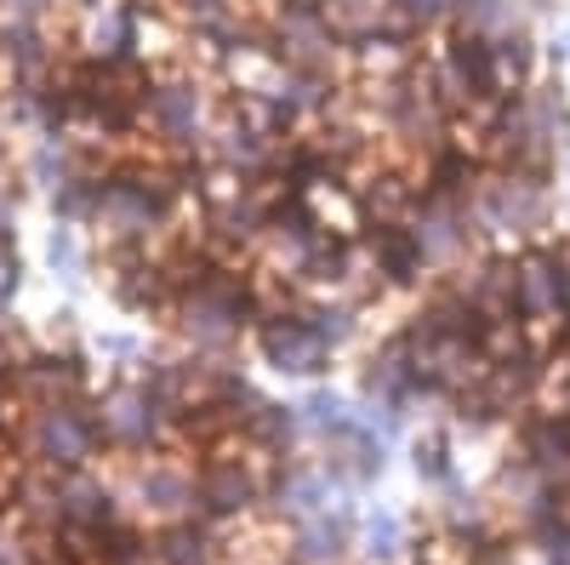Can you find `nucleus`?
<instances>
[{
	"mask_svg": "<svg viewBox=\"0 0 570 565\" xmlns=\"http://www.w3.org/2000/svg\"><path fill=\"white\" fill-rule=\"evenodd\" d=\"M473 223H480L485 234H513V241H531V234L548 228V195H542V183L531 172H497L485 183H473Z\"/></svg>",
	"mask_w": 570,
	"mask_h": 565,
	"instance_id": "nucleus-1",
	"label": "nucleus"
},
{
	"mask_svg": "<svg viewBox=\"0 0 570 565\" xmlns=\"http://www.w3.org/2000/svg\"><path fill=\"white\" fill-rule=\"evenodd\" d=\"M274 52L292 64V69H308V75H325L331 64H337V23L325 18V0H285L279 18H274Z\"/></svg>",
	"mask_w": 570,
	"mask_h": 565,
	"instance_id": "nucleus-2",
	"label": "nucleus"
},
{
	"mask_svg": "<svg viewBox=\"0 0 570 565\" xmlns=\"http://www.w3.org/2000/svg\"><path fill=\"white\" fill-rule=\"evenodd\" d=\"M257 349L285 377H314L325 366V354H331L320 343V332L308 325V314H263L257 320Z\"/></svg>",
	"mask_w": 570,
	"mask_h": 565,
	"instance_id": "nucleus-3",
	"label": "nucleus"
},
{
	"mask_svg": "<svg viewBox=\"0 0 570 565\" xmlns=\"http://www.w3.org/2000/svg\"><path fill=\"white\" fill-rule=\"evenodd\" d=\"M564 274L570 263L548 246H531L513 257V309L525 320H564Z\"/></svg>",
	"mask_w": 570,
	"mask_h": 565,
	"instance_id": "nucleus-4",
	"label": "nucleus"
},
{
	"mask_svg": "<svg viewBox=\"0 0 570 565\" xmlns=\"http://www.w3.org/2000/svg\"><path fill=\"white\" fill-rule=\"evenodd\" d=\"M371 263H376V274H383V280H394V286H411V280L428 269L416 234L400 228V223H383V228L371 234Z\"/></svg>",
	"mask_w": 570,
	"mask_h": 565,
	"instance_id": "nucleus-5",
	"label": "nucleus"
},
{
	"mask_svg": "<svg viewBox=\"0 0 570 565\" xmlns=\"http://www.w3.org/2000/svg\"><path fill=\"white\" fill-rule=\"evenodd\" d=\"M252 497H257V486H252V475H246L240 462H217V468H206L200 503H212V514H240Z\"/></svg>",
	"mask_w": 570,
	"mask_h": 565,
	"instance_id": "nucleus-6",
	"label": "nucleus"
},
{
	"mask_svg": "<svg viewBox=\"0 0 570 565\" xmlns=\"http://www.w3.org/2000/svg\"><path fill=\"white\" fill-rule=\"evenodd\" d=\"M137 491H142V503H149V508H166V514H177V508L195 503V480L177 475V468H160V462H155V468H142Z\"/></svg>",
	"mask_w": 570,
	"mask_h": 565,
	"instance_id": "nucleus-7",
	"label": "nucleus"
},
{
	"mask_svg": "<svg viewBox=\"0 0 570 565\" xmlns=\"http://www.w3.org/2000/svg\"><path fill=\"white\" fill-rule=\"evenodd\" d=\"M246 429H252L268 451H292V440H297V411H285V406H274V400H252Z\"/></svg>",
	"mask_w": 570,
	"mask_h": 565,
	"instance_id": "nucleus-8",
	"label": "nucleus"
},
{
	"mask_svg": "<svg viewBox=\"0 0 570 565\" xmlns=\"http://www.w3.org/2000/svg\"><path fill=\"white\" fill-rule=\"evenodd\" d=\"M303 422H308V429H320V435H331V440H343V435L360 429V422L348 417V400L343 394H325V389L303 400Z\"/></svg>",
	"mask_w": 570,
	"mask_h": 565,
	"instance_id": "nucleus-9",
	"label": "nucleus"
},
{
	"mask_svg": "<svg viewBox=\"0 0 570 565\" xmlns=\"http://www.w3.org/2000/svg\"><path fill=\"white\" fill-rule=\"evenodd\" d=\"M308 325L320 332L325 349H343V343L354 338V309H348V303H314V309H308Z\"/></svg>",
	"mask_w": 570,
	"mask_h": 565,
	"instance_id": "nucleus-10",
	"label": "nucleus"
},
{
	"mask_svg": "<svg viewBox=\"0 0 570 565\" xmlns=\"http://www.w3.org/2000/svg\"><path fill=\"white\" fill-rule=\"evenodd\" d=\"M405 12L411 29H428V23H445V18H462V0H394Z\"/></svg>",
	"mask_w": 570,
	"mask_h": 565,
	"instance_id": "nucleus-11",
	"label": "nucleus"
},
{
	"mask_svg": "<svg viewBox=\"0 0 570 565\" xmlns=\"http://www.w3.org/2000/svg\"><path fill=\"white\" fill-rule=\"evenodd\" d=\"M337 554H343V526H331V520L303 526V559H337Z\"/></svg>",
	"mask_w": 570,
	"mask_h": 565,
	"instance_id": "nucleus-12",
	"label": "nucleus"
},
{
	"mask_svg": "<svg viewBox=\"0 0 570 565\" xmlns=\"http://www.w3.org/2000/svg\"><path fill=\"white\" fill-rule=\"evenodd\" d=\"M160 559H166V565H212L200 532H171V537L160 543Z\"/></svg>",
	"mask_w": 570,
	"mask_h": 565,
	"instance_id": "nucleus-13",
	"label": "nucleus"
},
{
	"mask_svg": "<svg viewBox=\"0 0 570 565\" xmlns=\"http://www.w3.org/2000/svg\"><path fill=\"white\" fill-rule=\"evenodd\" d=\"M416 468H422L428 480H445V475H451V462H445V446H440V440L416 446Z\"/></svg>",
	"mask_w": 570,
	"mask_h": 565,
	"instance_id": "nucleus-14",
	"label": "nucleus"
},
{
	"mask_svg": "<svg viewBox=\"0 0 570 565\" xmlns=\"http://www.w3.org/2000/svg\"><path fill=\"white\" fill-rule=\"evenodd\" d=\"M394 543H400V526L389 520V514H383V520H371V554H394Z\"/></svg>",
	"mask_w": 570,
	"mask_h": 565,
	"instance_id": "nucleus-15",
	"label": "nucleus"
},
{
	"mask_svg": "<svg viewBox=\"0 0 570 565\" xmlns=\"http://www.w3.org/2000/svg\"><path fill=\"white\" fill-rule=\"evenodd\" d=\"M548 559H553V565H570V526L548 532Z\"/></svg>",
	"mask_w": 570,
	"mask_h": 565,
	"instance_id": "nucleus-16",
	"label": "nucleus"
},
{
	"mask_svg": "<svg viewBox=\"0 0 570 565\" xmlns=\"http://www.w3.org/2000/svg\"><path fill=\"white\" fill-rule=\"evenodd\" d=\"M183 7H188V18H206V12H223L228 0H183Z\"/></svg>",
	"mask_w": 570,
	"mask_h": 565,
	"instance_id": "nucleus-17",
	"label": "nucleus"
},
{
	"mask_svg": "<svg viewBox=\"0 0 570 565\" xmlns=\"http://www.w3.org/2000/svg\"><path fill=\"white\" fill-rule=\"evenodd\" d=\"M559 52H570V29H564V46H559Z\"/></svg>",
	"mask_w": 570,
	"mask_h": 565,
	"instance_id": "nucleus-18",
	"label": "nucleus"
},
{
	"mask_svg": "<svg viewBox=\"0 0 570 565\" xmlns=\"http://www.w3.org/2000/svg\"><path fill=\"white\" fill-rule=\"evenodd\" d=\"M564 177H570V149H564Z\"/></svg>",
	"mask_w": 570,
	"mask_h": 565,
	"instance_id": "nucleus-19",
	"label": "nucleus"
},
{
	"mask_svg": "<svg viewBox=\"0 0 570 565\" xmlns=\"http://www.w3.org/2000/svg\"><path fill=\"white\" fill-rule=\"evenodd\" d=\"M0 155H7V149H0Z\"/></svg>",
	"mask_w": 570,
	"mask_h": 565,
	"instance_id": "nucleus-20",
	"label": "nucleus"
}]
</instances>
